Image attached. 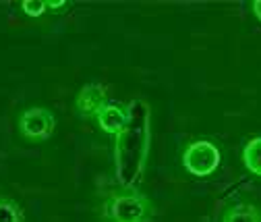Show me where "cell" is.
I'll return each mask as SVG.
<instances>
[{
	"instance_id": "5b68a950",
	"label": "cell",
	"mask_w": 261,
	"mask_h": 222,
	"mask_svg": "<svg viewBox=\"0 0 261 222\" xmlns=\"http://www.w3.org/2000/svg\"><path fill=\"white\" fill-rule=\"evenodd\" d=\"M104 104H108V91L102 83H97V81L83 85L81 91L77 93V100H75L77 112L85 118L95 116Z\"/></svg>"
},
{
	"instance_id": "ba28073f",
	"label": "cell",
	"mask_w": 261,
	"mask_h": 222,
	"mask_svg": "<svg viewBox=\"0 0 261 222\" xmlns=\"http://www.w3.org/2000/svg\"><path fill=\"white\" fill-rule=\"evenodd\" d=\"M0 222H25V212L17 200L0 195Z\"/></svg>"
},
{
	"instance_id": "3957f363",
	"label": "cell",
	"mask_w": 261,
	"mask_h": 222,
	"mask_svg": "<svg viewBox=\"0 0 261 222\" xmlns=\"http://www.w3.org/2000/svg\"><path fill=\"white\" fill-rule=\"evenodd\" d=\"M222 162V154L216 143L207 139H197L185 147L182 152V166L193 177H210L218 170Z\"/></svg>"
},
{
	"instance_id": "6da1fadb",
	"label": "cell",
	"mask_w": 261,
	"mask_h": 222,
	"mask_svg": "<svg viewBox=\"0 0 261 222\" xmlns=\"http://www.w3.org/2000/svg\"><path fill=\"white\" fill-rule=\"evenodd\" d=\"M126 125L114 135V177L120 189H135L143 179L151 143V108L143 98L126 104Z\"/></svg>"
},
{
	"instance_id": "52a82bcc",
	"label": "cell",
	"mask_w": 261,
	"mask_h": 222,
	"mask_svg": "<svg viewBox=\"0 0 261 222\" xmlns=\"http://www.w3.org/2000/svg\"><path fill=\"white\" fill-rule=\"evenodd\" d=\"M243 164L247 166V170L261 177V135L247 141L243 150Z\"/></svg>"
},
{
	"instance_id": "7c38bea8",
	"label": "cell",
	"mask_w": 261,
	"mask_h": 222,
	"mask_svg": "<svg viewBox=\"0 0 261 222\" xmlns=\"http://www.w3.org/2000/svg\"><path fill=\"white\" fill-rule=\"evenodd\" d=\"M253 13H255V17L261 21V0H255V3H253Z\"/></svg>"
},
{
	"instance_id": "8992f818",
	"label": "cell",
	"mask_w": 261,
	"mask_h": 222,
	"mask_svg": "<svg viewBox=\"0 0 261 222\" xmlns=\"http://www.w3.org/2000/svg\"><path fill=\"white\" fill-rule=\"evenodd\" d=\"M126 106L108 102L100 108V112L95 114V120L100 125V129L108 135H116L118 131H122V127L126 125Z\"/></svg>"
},
{
	"instance_id": "8fae6325",
	"label": "cell",
	"mask_w": 261,
	"mask_h": 222,
	"mask_svg": "<svg viewBox=\"0 0 261 222\" xmlns=\"http://www.w3.org/2000/svg\"><path fill=\"white\" fill-rule=\"evenodd\" d=\"M62 7H67L64 0H46V9H52V11H58Z\"/></svg>"
},
{
	"instance_id": "7a4b0ae2",
	"label": "cell",
	"mask_w": 261,
	"mask_h": 222,
	"mask_svg": "<svg viewBox=\"0 0 261 222\" xmlns=\"http://www.w3.org/2000/svg\"><path fill=\"white\" fill-rule=\"evenodd\" d=\"M151 212V202L135 189H120L104 204L106 222H149Z\"/></svg>"
},
{
	"instance_id": "277c9868",
	"label": "cell",
	"mask_w": 261,
	"mask_h": 222,
	"mask_svg": "<svg viewBox=\"0 0 261 222\" xmlns=\"http://www.w3.org/2000/svg\"><path fill=\"white\" fill-rule=\"evenodd\" d=\"M56 129V118L48 108L34 106L21 112L19 116V133L27 141H46Z\"/></svg>"
},
{
	"instance_id": "9c48e42d",
	"label": "cell",
	"mask_w": 261,
	"mask_h": 222,
	"mask_svg": "<svg viewBox=\"0 0 261 222\" xmlns=\"http://www.w3.org/2000/svg\"><path fill=\"white\" fill-rule=\"evenodd\" d=\"M222 222H261V214L251 204H239L224 216Z\"/></svg>"
},
{
	"instance_id": "30bf717a",
	"label": "cell",
	"mask_w": 261,
	"mask_h": 222,
	"mask_svg": "<svg viewBox=\"0 0 261 222\" xmlns=\"http://www.w3.org/2000/svg\"><path fill=\"white\" fill-rule=\"evenodd\" d=\"M21 11L27 17H31V19H38V17H42L48 11L46 9V0H23V3H21Z\"/></svg>"
}]
</instances>
